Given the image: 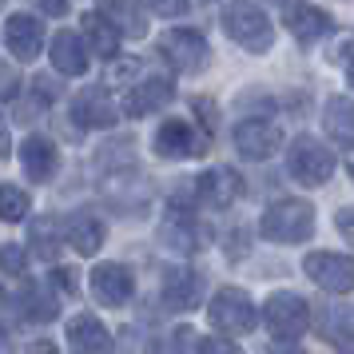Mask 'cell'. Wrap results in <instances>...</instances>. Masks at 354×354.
<instances>
[{"label": "cell", "mask_w": 354, "mask_h": 354, "mask_svg": "<svg viewBox=\"0 0 354 354\" xmlns=\"http://www.w3.org/2000/svg\"><path fill=\"white\" fill-rule=\"evenodd\" d=\"M259 235L267 243H306L315 235V207L306 199H279L263 211Z\"/></svg>", "instance_id": "6da1fadb"}, {"label": "cell", "mask_w": 354, "mask_h": 354, "mask_svg": "<svg viewBox=\"0 0 354 354\" xmlns=\"http://www.w3.org/2000/svg\"><path fill=\"white\" fill-rule=\"evenodd\" d=\"M223 32L239 44L243 52H271L274 44V28L267 12L255 8L251 0H235L223 8Z\"/></svg>", "instance_id": "7a4b0ae2"}, {"label": "cell", "mask_w": 354, "mask_h": 354, "mask_svg": "<svg viewBox=\"0 0 354 354\" xmlns=\"http://www.w3.org/2000/svg\"><path fill=\"white\" fill-rule=\"evenodd\" d=\"M287 171L303 187H322L326 179L335 176V151L326 144H319L315 136H299L287 147Z\"/></svg>", "instance_id": "3957f363"}, {"label": "cell", "mask_w": 354, "mask_h": 354, "mask_svg": "<svg viewBox=\"0 0 354 354\" xmlns=\"http://www.w3.org/2000/svg\"><path fill=\"white\" fill-rule=\"evenodd\" d=\"M207 319H211V326L227 338V335H251L259 315H255V303H251L239 287H223V290L211 295Z\"/></svg>", "instance_id": "277c9868"}, {"label": "cell", "mask_w": 354, "mask_h": 354, "mask_svg": "<svg viewBox=\"0 0 354 354\" xmlns=\"http://www.w3.org/2000/svg\"><path fill=\"white\" fill-rule=\"evenodd\" d=\"M263 322H267V330L279 342H295L310 326V306H306V299L290 295V290H274L271 299L263 303Z\"/></svg>", "instance_id": "5b68a950"}, {"label": "cell", "mask_w": 354, "mask_h": 354, "mask_svg": "<svg viewBox=\"0 0 354 354\" xmlns=\"http://www.w3.org/2000/svg\"><path fill=\"white\" fill-rule=\"evenodd\" d=\"M160 56L167 64L183 72V76H199L211 60V48L203 32H195V28H171V32L160 36Z\"/></svg>", "instance_id": "8992f818"}, {"label": "cell", "mask_w": 354, "mask_h": 354, "mask_svg": "<svg viewBox=\"0 0 354 354\" xmlns=\"http://www.w3.org/2000/svg\"><path fill=\"white\" fill-rule=\"evenodd\" d=\"M306 279L326 295H351L354 290V259L338 251H310L303 259Z\"/></svg>", "instance_id": "52a82bcc"}, {"label": "cell", "mask_w": 354, "mask_h": 354, "mask_svg": "<svg viewBox=\"0 0 354 354\" xmlns=\"http://www.w3.org/2000/svg\"><path fill=\"white\" fill-rule=\"evenodd\" d=\"M151 147H156L160 160H195V156L207 151V136L195 124H187V120H163L156 128Z\"/></svg>", "instance_id": "ba28073f"}, {"label": "cell", "mask_w": 354, "mask_h": 354, "mask_svg": "<svg viewBox=\"0 0 354 354\" xmlns=\"http://www.w3.org/2000/svg\"><path fill=\"white\" fill-rule=\"evenodd\" d=\"M235 147H239L243 160H271L274 151L283 147V128L271 124V120H259V115H247L235 124Z\"/></svg>", "instance_id": "9c48e42d"}, {"label": "cell", "mask_w": 354, "mask_h": 354, "mask_svg": "<svg viewBox=\"0 0 354 354\" xmlns=\"http://www.w3.org/2000/svg\"><path fill=\"white\" fill-rule=\"evenodd\" d=\"M160 243L167 251H176V255H195L203 247V227H199V219L187 207H179V199L167 203V215L160 223Z\"/></svg>", "instance_id": "30bf717a"}, {"label": "cell", "mask_w": 354, "mask_h": 354, "mask_svg": "<svg viewBox=\"0 0 354 354\" xmlns=\"http://www.w3.org/2000/svg\"><path fill=\"white\" fill-rule=\"evenodd\" d=\"M160 299L167 310H195L199 299H203V274L192 271V267H167L160 283Z\"/></svg>", "instance_id": "8fae6325"}, {"label": "cell", "mask_w": 354, "mask_h": 354, "mask_svg": "<svg viewBox=\"0 0 354 354\" xmlns=\"http://www.w3.org/2000/svg\"><path fill=\"white\" fill-rule=\"evenodd\" d=\"M88 283H92L96 303H104V306H128L131 295H136V279L120 263H96L92 274H88Z\"/></svg>", "instance_id": "7c38bea8"}, {"label": "cell", "mask_w": 354, "mask_h": 354, "mask_svg": "<svg viewBox=\"0 0 354 354\" xmlns=\"http://www.w3.org/2000/svg\"><path fill=\"white\" fill-rule=\"evenodd\" d=\"M283 24H287V32L299 40V44H319L322 36H330V12H322L315 4H303V0H290L283 4Z\"/></svg>", "instance_id": "4fadbf2b"}, {"label": "cell", "mask_w": 354, "mask_h": 354, "mask_svg": "<svg viewBox=\"0 0 354 354\" xmlns=\"http://www.w3.org/2000/svg\"><path fill=\"white\" fill-rule=\"evenodd\" d=\"M171 100H176V84L167 80V76H147V80L131 84L128 92H124V112L131 120H140V115H151V112H160V108H167Z\"/></svg>", "instance_id": "5bb4252c"}, {"label": "cell", "mask_w": 354, "mask_h": 354, "mask_svg": "<svg viewBox=\"0 0 354 354\" xmlns=\"http://www.w3.org/2000/svg\"><path fill=\"white\" fill-rule=\"evenodd\" d=\"M4 48L17 60H36L40 48H44V24L28 12H12L4 20Z\"/></svg>", "instance_id": "9a60e30c"}, {"label": "cell", "mask_w": 354, "mask_h": 354, "mask_svg": "<svg viewBox=\"0 0 354 354\" xmlns=\"http://www.w3.org/2000/svg\"><path fill=\"white\" fill-rule=\"evenodd\" d=\"M72 120L84 128H115L120 124V108L104 88H84L80 96L72 100Z\"/></svg>", "instance_id": "2e32d148"}, {"label": "cell", "mask_w": 354, "mask_h": 354, "mask_svg": "<svg viewBox=\"0 0 354 354\" xmlns=\"http://www.w3.org/2000/svg\"><path fill=\"white\" fill-rule=\"evenodd\" d=\"M68 346H72V354H115L112 335H108V326L96 315L68 319Z\"/></svg>", "instance_id": "e0dca14e"}, {"label": "cell", "mask_w": 354, "mask_h": 354, "mask_svg": "<svg viewBox=\"0 0 354 354\" xmlns=\"http://www.w3.org/2000/svg\"><path fill=\"white\" fill-rule=\"evenodd\" d=\"M192 187H195V195H199L207 207H231V203L243 195V179L235 176L231 167H207Z\"/></svg>", "instance_id": "ac0fdd59"}, {"label": "cell", "mask_w": 354, "mask_h": 354, "mask_svg": "<svg viewBox=\"0 0 354 354\" xmlns=\"http://www.w3.org/2000/svg\"><path fill=\"white\" fill-rule=\"evenodd\" d=\"M20 163H24V176L32 183H48L60 167V151L52 144L48 136H28L24 147H20Z\"/></svg>", "instance_id": "d6986e66"}, {"label": "cell", "mask_w": 354, "mask_h": 354, "mask_svg": "<svg viewBox=\"0 0 354 354\" xmlns=\"http://www.w3.org/2000/svg\"><path fill=\"white\" fill-rule=\"evenodd\" d=\"M48 56L60 76H84L88 72V48H84L80 32H72V28H60V32L52 36Z\"/></svg>", "instance_id": "ffe728a7"}, {"label": "cell", "mask_w": 354, "mask_h": 354, "mask_svg": "<svg viewBox=\"0 0 354 354\" xmlns=\"http://www.w3.org/2000/svg\"><path fill=\"white\" fill-rule=\"evenodd\" d=\"M104 219H96L92 211H76L72 219L64 223V239L72 243V251H80L84 259L88 255H96L100 247H104Z\"/></svg>", "instance_id": "44dd1931"}, {"label": "cell", "mask_w": 354, "mask_h": 354, "mask_svg": "<svg viewBox=\"0 0 354 354\" xmlns=\"http://www.w3.org/2000/svg\"><path fill=\"white\" fill-rule=\"evenodd\" d=\"M20 310H24L28 322H52L60 315L56 290L44 287V283H28V279H24V287H20Z\"/></svg>", "instance_id": "7402d4cb"}, {"label": "cell", "mask_w": 354, "mask_h": 354, "mask_svg": "<svg viewBox=\"0 0 354 354\" xmlns=\"http://www.w3.org/2000/svg\"><path fill=\"white\" fill-rule=\"evenodd\" d=\"M84 36H88V44H92V52H96L100 60H115L120 56V36L124 32L104 12H88L84 17Z\"/></svg>", "instance_id": "603a6c76"}, {"label": "cell", "mask_w": 354, "mask_h": 354, "mask_svg": "<svg viewBox=\"0 0 354 354\" xmlns=\"http://www.w3.org/2000/svg\"><path fill=\"white\" fill-rule=\"evenodd\" d=\"M322 124H326V136L342 147H354V100L351 96H335L322 112Z\"/></svg>", "instance_id": "cb8c5ba5"}, {"label": "cell", "mask_w": 354, "mask_h": 354, "mask_svg": "<svg viewBox=\"0 0 354 354\" xmlns=\"http://www.w3.org/2000/svg\"><path fill=\"white\" fill-rule=\"evenodd\" d=\"M60 243H64V223H56L52 215L32 219V227H28V251H32V255L56 263V255H60Z\"/></svg>", "instance_id": "d4e9b609"}, {"label": "cell", "mask_w": 354, "mask_h": 354, "mask_svg": "<svg viewBox=\"0 0 354 354\" xmlns=\"http://www.w3.org/2000/svg\"><path fill=\"white\" fill-rule=\"evenodd\" d=\"M100 12L112 20L124 36H136V40L147 36V17L136 0H100Z\"/></svg>", "instance_id": "484cf974"}, {"label": "cell", "mask_w": 354, "mask_h": 354, "mask_svg": "<svg viewBox=\"0 0 354 354\" xmlns=\"http://www.w3.org/2000/svg\"><path fill=\"white\" fill-rule=\"evenodd\" d=\"M319 330L330 338L342 354H354V322H351L346 310H338V306H322L319 310Z\"/></svg>", "instance_id": "4316f807"}, {"label": "cell", "mask_w": 354, "mask_h": 354, "mask_svg": "<svg viewBox=\"0 0 354 354\" xmlns=\"http://www.w3.org/2000/svg\"><path fill=\"white\" fill-rule=\"evenodd\" d=\"M28 207H32V199H28L24 187H17V183H0V219H4V223H24Z\"/></svg>", "instance_id": "83f0119b"}, {"label": "cell", "mask_w": 354, "mask_h": 354, "mask_svg": "<svg viewBox=\"0 0 354 354\" xmlns=\"http://www.w3.org/2000/svg\"><path fill=\"white\" fill-rule=\"evenodd\" d=\"M0 271L24 279V271H28V251H24L20 243H4V247H0Z\"/></svg>", "instance_id": "f1b7e54d"}, {"label": "cell", "mask_w": 354, "mask_h": 354, "mask_svg": "<svg viewBox=\"0 0 354 354\" xmlns=\"http://www.w3.org/2000/svg\"><path fill=\"white\" fill-rule=\"evenodd\" d=\"M48 283H52V290H60V295H76V290H80V279H76L72 267H56Z\"/></svg>", "instance_id": "f546056e"}, {"label": "cell", "mask_w": 354, "mask_h": 354, "mask_svg": "<svg viewBox=\"0 0 354 354\" xmlns=\"http://www.w3.org/2000/svg\"><path fill=\"white\" fill-rule=\"evenodd\" d=\"M136 72H140V60H136V56H120V60L112 64V72H108V80L112 84H128Z\"/></svg>", "instance_id": "4dcf8cb0"}, {"label": "cell", "mask_w": 354, "mask_h": 354, "mask_svg": "<svg viewBox=\"0 0 354 354\" xmlns=\"http://www.w3.org/2000/svg\"><path fill=\"white\" fill-rule=\"evenodd\" d=\"M195 354H243V351L231 342V338H199Z\"/></svg>", "instance_id": "1f68e13d"}, {"label": "cell", "mask_w": 354, "mask_h": 354, "mask_svg": "<svg viewBox=\"0 0 354 354\" xmlns=\"http://www.w3.org/2000/svg\"><path fill=\"white\" fill-rule=\"evenodd\" d=\"M144 4L156 17H183L187 12V0H144Z\"/></svg>", "instance_id": "d6a6232c"}, {"label": "cell", "mask_w": 354, "mask_h": 354, "mask_svg": "<svg viewBox=\"0 0 354 354\" xmlns=\"http://www.w3.org/2000/svg\"><path fill=\"white\" fill-rule=\"evenodd\" d=\"M32 92L44 100V104H56V100H60V84H52V76H36Z\"/></svg>", "instance_id": "836d02e7"}, {"label": "cell", "mask_w": 354, "mask_h": 354, "mask_svg": "<svg viewBox=\"0 0 354 354\" xmlns=\"http://www.w3.org/2000/svg\"><path fill=\"white\" fill-rule=\"evenodd\" d=\"M20 92V80H17V72L8 64H0V100H12Z\"/></svg>", "instance_id": "e575fe53"}, {"label": "cell", "mask_w": 354, "mask_h": 354, "mask_svg": "<svg viewBox=\"0 0 354 354\" xmlns=\"http://www.w3.org/2000/svg\"><path fill=\"white\" fill-rule=\"evenodd\" d=\"M335 227H338V235H342V239L354 247V207H342V211H338V215H335Z\"/></svg>", "instance_id": "d590c367"}, {"label": "cell", "mask_w": 354, "mask_h": 354, "mask_svg": "<svg viewBox=\"0 0 354 354\" xmlns=\"http://www.w3.org/2000/svg\"><path fill=\"white\" fill-rule=\"evenodd\" d=\"M40 8L48 17H68V0H40Z\"/></svg>", "instance_id": "8d00e7d4"}, {"label": "cell", "mask_w": 354, "mask_h": 354, "mask_svg": "<svg viewBox=\"0 0 354 354\" xmlns=\"http://www.w3.org/2000/svg\"><path fill=\"white\" fill-rule=\"evenodd\" d=\"M8 151H12V140H8V124L0 120V160H8Z\"/></svg>", "instance_id": "74e56055"}, {"label": "cell", "mask_w": 354, "mask_h": 354, "mask_svg": "<svg viewBox=\"0 0 354 354\" xmlns=\"http://www.w3.org/2000/svg\"><path fill=\"white\" fill-rule=\"evenodd\" d=\"M8 310H12V303H8V295L0 287V330H4V322H8Z\"/></svg>", "instance_id": "f35d334b"}, {"label": "cell", "mask_w": 354, "mask_h": 354, "mask_svg": "<svg viewBox=\"0 0 354 354\" xmlns=\"http://www.w3.org/2000/svg\"><path fill=\"white\" fill-rule=\"evenodd\" d=\"M271 354H303L299 346H290V342H279V346H271Z\"/></svg>", "instance_id": "ab89813d"}, {"label": "cell", "mask_w": 354, "mask_h": 354, "mask_svg": "<svg viewBox=\"0 0 354 354\" xmlns=\"http://www.w3.org/2000/svg\"><path fill=\"white\" fill-rule=\"evenodd\" d=\"M346 80H351V88H354V60H351V68H346Z\"/></svg>", "instance_id": "60d3db41"}, {"label": "cell", "mask_w": 354, "mask_h": 354, "mask_svg": "<svg viewBox=\"0 0 354 354\" xmlns=\"http://www.w3.org/2000/svg\"><path fill=\"white\" fill-rule=\"evenodd\" d=\"M351 179H354V163H351Z\"/></svg>", "instance_id": "b9f144b4"}, {"label": "cell", "mask_w": 354, "mask_h": 354, "mask_svg": "<svg viewBox=\"0 0 354 354\" xmlns=\"http://www.w3.org/2000/svg\"><path fill=\"white\" fill-rule=\"evenodd\" d=\"M0 4H4V0H0Z\"/></svg>", "instance_id": "7bdbcfd3"}]
</instances>
